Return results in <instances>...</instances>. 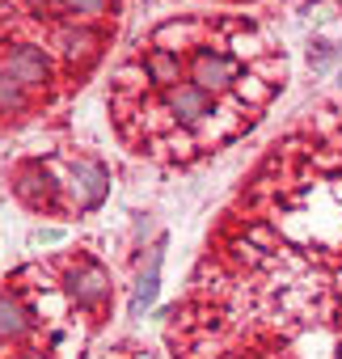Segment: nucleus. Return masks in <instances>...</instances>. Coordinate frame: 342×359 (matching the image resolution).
I'll return each instance as SVG.
<instances>
[{"instance_id": "obj_8", "label": "nucleus", "mask_w": 342, "mask_h": 359, "mask_svg": "<svg viewBox=\"0 0 342 359\" xmlns=\"http://www.w3.org/2000/svg\"><path fill=\"white\" fill-rule=\"evenodd\" d=\"M203 5H249V0H203Z\"/></svg>"}, {"instance_id": "obj_2", "label": "nucleus", "mask_w": 342, "mask_h": 359, "mask_svg": "<svg viewBox=\"0 0 342 359\" xmlns=\"http://www.w3.org/2000/svg\"><path fill=\"white\" fill-rule=\"evenodd\" d=\"M118 68L148 81L178 76L224 106L249 131L287 89L283 43L245 13H178L152 26L118 60Z\"/></svg>"}, {"instance_id": "obj_4", "label": "nucleus", "mask_w": 342, "mask_h": 359, "mask_svg": "<svg viewBox=\"0 0 342 359\" xmlns=\"http://www.w3.org/2000/svg\"><path fill=\"white\" fill-rule=\"evenodd\" d=\"M51 165L64 182V199H68V220L97 212L110 195V169L89 156V152H51Z\"/></svg>"}, {"instance_id": "obj_5", "label": "nucleus", "mask_w": 342, "mask_h": 359, "mask_svg": "<svg viewBox=\"0 0 342 359\" xmlns=\"http://www.w3.org/2000/svg\"><path fill=\"white\" fill-rule=\"evenodd\" d=\"M34 110H43L39 97H34L26 85H18L9 72H0V114L13 118V123H22V118H30Z\"/></svg>"}, {"instance_id": "obj_1", "label": "nucleus", "mask_w": 342, "mask_h": 359, "mask_svg": "<svg viewBox=\"0 0 342 359\" xmlns=\"http://www.w3.org/2000/svg\"><path fill=\"white\" fill-rule=\"evenodd\" d=\"M169 359H342V106L287 127L220 212Z\"/></svg>"}, {"instance_id": "obj_3", "label": "nucleus", "mask_w": 342, "mask_h": 359, "mask_svg": "<svg viewBox=\"0 0 342 359\" xmlns=\"http://www.w3.org/2000/svg\"><path fill=\"white\" fill-rule=\"evenodd\" d=\"M9 191H13V199H18L26 212L68 220L64 182H60L51 156H22V161H13V169H9Z\"/></svg>"}, {"instance_id": "obj_6", "label": "nucleus", "mask_w": 342, "mask_h": 359, "mask_svg": "<svg viewBox=\"0 0 342 359\" xmlns=\"http://www.w3.org/2000/svg\"><path fill=\"white\" fill-rule=\"evenodd\" d=\"M156 266H160V250H152L148 275H139V283H135V296H131V317H139V313L156 300Z\"/></svg>"}, {"instance_id": "obj_7", "label": "nucleus", "mask_w": 342, "mask_h": 359, "mask_svg": "<svg viewBox=\"0 0 342 359\" xmlns=\"http://www.w3.org/2000/svg\"><path fill=\"white\" fill-rule=\"evenodd\" d=\"M102 359H160L156 351H148L144 342H118V346H110Z\"/></svg>"}]
</instances>
